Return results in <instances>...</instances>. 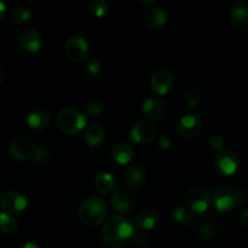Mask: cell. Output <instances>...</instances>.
I'll use <instances>...</instances> for the list:
<instances>
[{
    "label": "cell",
    "mask_w": 248,
    "mask_h": 248,
    "mask_svg": "<svg viewBox=\"0 0 248 248\" xmlns=\"http://www.w3.org/2000/svg\"><path fill=\"white\" fill-rule=\"evenodd\" d=\"M135 234L133 224L123 216H112L101 229V241L108 248H121L130 244Z\"/></svg>",
    "instance_id": "cell-1"
},
{
    "label": "cell",
    "mask_w": 248,
    "mask_h": 248,
    "mask_svg": "<svg viewBox=\"0 0 248 248\" xmlns=\"http://www.w3.org/2000/svg\"><path fill=\"white\" fill-rule=\"evenodd\" d=\"M107 213H108L107 203L97 196H91L84 200L78 208V217L80 222L89 227L101 224L107 217Z\"/></svg>",
    "instance_id": "cell-2"
},
{
    "label": "cell",
    "mask_w": 248,
    "mask_h": 248,
    "mask_svg": "<svg viewBox=\"0 0 248 248\" xmlns=\"http://www.w3.org/2000/svg\"><path fill=\"white\" fill-rule=\"evenodd\" d=\"M246 193L241 189H230L228 186H219L212 194L211 201L215 210L228 212L236 206L246 202Z\"/></svg>",
    "instance_id": "cell-3"
},
{
    "label": "cell",
    "mask_w": 248,
    "mask_h": 248,
    "mask_svg": "<svg viewBox=\"0 0 248 248\" xmlns=\"http://www.w3.org/2000/svg\"><path fill=\"white\" fill-rule=\"evenodd\" d=\"M56 124L62 132L67 135H74L82 131L87 125V119L84 114L78 109L65 108L56 116Z\"/></svg>",
    "instance_id": "cell-4"
},
{
    "label": "cell",
    "mask_w": 248,
    "mask_h": 248,
    "mask_svg": "<svg viewBox=\"0 0 248 248\" xmlns=\"http://www.w3.org/2000/svg\"><path fill=\"white\" fill-rule=\"evenodd\" d=\"M185 201L187 207L195 213H204L211 206V195L206 189L201 186H192L185 194Z\"/></svg>",
    "instance_id": "cell-5"
},
{
    "label": "cell",
    "mask_w": 248,
    "mask_h": 248,
    "mask_svg": "<svg viewBox=\"0 0 248 248\" xmlns=\"http://www.w3.org/2000/svg\"><path fill=\"white\" fill-rule=\"evenodd\" d=\"M65 55L67 56L71 62L79 63L83 62L88 57L89 45L88 41L80 35H72L67 39L63 46Z\"/></svg>",
    "instance_id": "cell-6"
},
{
    "label": "cell",
    "mask_w": 248,
    "mask_h": 248,
    "mask_svg": "<svg viewBox=\"0 0 248 248\" xmlns=\"http://www.w3.org/2000/svg\"><path fill=\"white\" fill-rule=\"evenodd\" d=\"M213 165L216 171L224 176H232L238 169V157L229 149H221L216 152L213 157Z\"/></svg>",
    "instance_id": "cell-7"
},
{
    "label": "cell",
    "mask_w": 248,
    "mask_h": 248,
    "mask_svg": "<svg viewBox=\"0 0 248 248\" xmlns=\"http://www.w3.org/2000/svg\"><path fill=\"white\" fill-rule=\"evenodd\" d=\"M36 150V145L32 138L26 136L16 137L9 145V153L14 159L23 161V160L33 157Z\"/></svg>",
    "instance_id": "cell-8"
},
{
    "label": "cell",
    "mask_w": 248,
    "mask_h": 248,
    "mask_svg": "<svg viewBox=\"0 0 248 248\" xmlns=\"http://www.w3.org/2000/svg\"><path fill=\"white\" fill-rule=\"evenodd\" d=\"M28 206V200L18 191H7L0 198V208L5 213H21Z\"/></svg>",
    "instance_id": "cell-9"
},
{
    "label": "cell",
    "mask_w": 248,
    "mask_h": 248,
    "mask_svg": "<svg viewBox=\"0 0 248 248\" xmlns=\"http://www.w3.org/2000/svg\"><path fill=\"white\" fill-rule=\"evenodd\" d=\"M173 82H174V78H173L172 72L167 68H158L151 75L150 86L153 92L163 96L169 92L173 86Z\"/></svg>",
    "instance_id": "cell-10"
},
{
    "label": "cell",
    "mask_w": 248,
    "mask_h": 248,
    "mask_svg": "<svg viewBox=\"0 0 248 248\" xmlns=\"http://www.w3.org/2000/svg\"><path fill=\"white\" fill-rule=\"evenodd\" d=\"M202 127H203V123L197 114H186L180 119L177 132L182 138L191 140L201 132Z\"/></svg>",
    "instance_id": "cell-11"
},
{
    "label": "cell",
    "mask_w": 248,
    "mask_h": 248,
    "mask_svg": "<svg viewBox=\"0 0 248 248\" xmlns=\"http://www.w3.org/2000/svg\"><path fill=\"white\" fill-rule=\"evenodd\" d=\"M157 136V128L150 121H138L130 130V138L140 144H148Z\"/></svg>",
    "instance_id": "cell-12"
},
{
    "label": "cell",
    "mask_w": 248,
    "mask_h": 248,
    "mask_svg": "<svg viewBox=\"0 0 248 248\" xmlns=\"http://www.w3.org/2000/svg\"><path fill=\"white\" fill-rule=\"evenodd\" d=\"M111 202L117 212L128 213L135 207V196L126 188H117L112 193Z\"/></svg>",
    "instance_id": "cell-13"
},
{
    "label": "cell",
    "mask_w": 248,
    "mask_h": 248,
    "mask_svg": "<svg viewBox=\"0 0 248 248\" xmlns=\"http://www.w3.org/2000/svg\"><path fill=\"white\" fill-rule=\"evenodd\" d=\"M17 41H18L19 46L28 52H36L43 46V39H41L40 33L32 27L22 29L17 36Z\"/></svg>",
    "instance_id": "cell-14"
},
{
    "label": "cell",
    "mask_w": 248,
    "mask_h": 248,
    "mask_svg": "<svg viewBox=\"0 0 248 248\" xmlns=\"http://www.w3.org/2000/svg\"><path fill=\"white\" fill-rule=\"evenodd\" d=\"M230 22L237 31H248V6L245 2L237 1L233 4L230 12Z\"/></svg>",
    "instance_id": "cell-15"
},
{
    "label": "cell",
    "mask_w": 248,
    "mask_h": 248,
    "mask_svg": "<svg viewBox=\"0 0 248 248\" xmlns=\"http://www.w3.org/2000/svg\"><path fill=\"white\" fill-rule=\"evenodd\" d=\"M141 18L151 29H160L167 23V15L159 7H146L141 14Z\"/></svg>",
    "instance_id": "cell-16"
},
{
    "label": "cell",
    "mask_w": 248,
    "mask_h": 248,
    "mask_svg": "<svg viewBox=\"0 0 248 248\" xmlns=\"http://www.w3.org/2000/svg\"><path fill=\"white\" fill-rule=\"evenodd\" d=\"M124 183L128 188L136 189L140 188L146 181V170L142 165L134 164L126 169L124 172Z\"/></svg>",
    "instance_id": "cell-17"
},
{
    "label": "cell",
    "mask_w": 248,
    "mask_h": 248,
    "mask_svg": "<svg viewBox=\"0 0 248 248\" xmlns=\"http://www.w3.org/2000/svg\"><path fill=\"white\" fill-rule=\"evenodd\" d=\"M192 225H194V229L197 232V235L206 240L214 239L219 234V229L216 227L215 222L211 217H207V216L196 218Z\"/></svg>",
    "instance_id": "cell-18"
},
{
    "label": "cell",
    "mask_w": 248,
    "mask_h": 248,
    "mask_svg": "<svg viewBox=\"0 0 248 248\" xmlns=\"http://www.w3.org/2000/svg\"><path fill=\"white\" fill-rule=\"evenodd\" d=\"M143 114L153 120H159L167 114V104L159 98H147L141 106Z\"/></svg>",
    "instance_id": "cell-19"
},
{
    "label": "cell",
    "mask_w": 248,
    "mask_h": 248,
    "mask_svg": "<svg viewBox=\"0 0 248 248\" xmlns=\"http://www.w3.org/2000/svg\"><path fill=\"white\" fill-rule=\"evenodd\" d=\"M111 156L117 164L126 165L133 160L134 149L129 143L118 142L112 147Z\"/></svg>",
    "instance_id": "cell-20"
},
{
    "label": "cell",
    "mask_w": 248,
    "mask_h": 248,
    "mask_svg": "<svg viewBox=\"0 0 248 248\" xmlns=\"http://www.w3.org/2000/svg\"><path fill=\"white\" fill-rule=\"evenodd\" d=\"M51 120L50 114L43 109L33 110L27 116V125L34 131H43L49 126Z\"/></svg>",
    "instance_id": "cell-21"
},
{
    "label": "cell",
    "mask_w": 248,
    "mask_h": 248,
    "mask_svg": "<svg viewBox=\"0 0 248 248\" xmlns=\"http://www.w3.org/2000/svg\"><path fill=\"white\" fill-rule=\"evenodd\" d=\"M159 222V216L153 210H143L136 216L135 225L143 232L152 230Z\"/></svg>",
    "instance_id": "cell-22"
},
{
    "label": "cell",
    "mask_w": 248,
    "mask_h": 248,
    "mask_svg": "<svg viewBox=\"0 0 248 248\" xmlns=\"http://www.w3.org/2000/svg\"><path fill=\"white\" fill-rule=\"evenodd\" d=\"M85 140L90 147H99L105 140V130L100 124L92 123L85 130Z\"/></svg>",
    "instance_id": "cell-23"
},
{
    "label": "cell",
    "mask_w": 248,
    "mask_h": 248,
    "mask_svg": "<svg viewBox=\"0 0 248 248\" xmlns=\"http://www.w3.org/2000/svg\"><path fill=\"white\" fill-rule=\"evenodd\" d=\"M95 188L100 194H108L113 189L114 183H116V178L111 172H100L96 177H95Z\"/></svg>",
    "instance_id": "cell-24"
},
{
    "label": "cell",
    "mask_w": 248,
    "mask_h": 248,
    "mask_svg": "<svg viewBox=\"0 0 248 248\" xmlns=\"http://www.w3.org/2000/svg\"><path fill=\"white\" fill-rule=\"evenodd\" d=\"M173 217L180 224H194L196 220V213L187 206H177L174 211H173Z\"/></svg>",
    "instance_id": "cell-25"
},
{
    "label": "cell",
    "mask_w": 248,
    "mask_h": 248,
    "mask_svg": "<svg viewBox=\"0 0 248 248\" xmlns=\"http://www.w3.org/2000/svg\"><path fill=\"white\" fill-rule=\"evenodd\" d=\"M32 17V12L28 7L26 6H16L10 14V18L14 23L23 24L28 22Z\"/></svg>",
    "instance_id": "cell-26"
},
{
    "label": "cell",
    "mask_w": 248,
    "mask_h": 248,
    "mask_svg": "<svg viewBox=\"0 0 248 248\" xmlns=\"http://www.w3.org/2000/svg\"><path fill=\"white\" fill-rule=\"evenodd\" d=\"M17 220L7 213H0V230L5 234H12L17 230Z\"/></svg>",
    "instance_id": "cell-27"
},
{
    "label": "cell",
    "mask_w": 248,
    "mask_h": 248,
    "mask_svg": "<svg viewBox=\"0 0 248 248\" xmlns=\"http://www.w3.org/2000/svg\"><path fill=\"white\" fill-rule=\"evenodd\" d=\"M88 10L95 17H102L107 14L108 4L106 0H91L88 5Z\"/></svg>",
    "instance_id": "cell-28"
},
{
    "label": "cell",
    "mask_w": 248,
    "mask_h": 248,
    "mask_svg": "<svg viewBox=\"0 0 248 248\" xmlns=\"http://www.w3.org/2000/svg\"><path fill=\"white\" fill-rule=\"evenodd\" d=\"M185 98H186V103L189 104L190 108H196L202 102V93L199 92V90L190 87L185 93Z\"/></svg>",
    "instance_id": "cell-29"
},
{
    "label": "cell",
    "mask_w": 248,
    "mask_h": 248,
    "mask_svg": "<svg viewBox=\"0 0 248 248\" xmlns=\"http://www.w3.org/2000/svg\"><path fill=\"white\" fill-rule=\"evenodd\" d=\"M102 111H104V106L97 99H91V101H89L85 104V113L88 115L92 116V118L100 116L102 114Z\"/></svg>",
    "instance_id": "cell-30"
},
{
    "label": "cell",
    "mask_w": 248,
    "mask_h": 248,
    "mask_svg": "<svg viewBox=\"0 0 248 248\" xmlns=\"http://www.w3.org/2000/svg\"><path fill=\"white\" fill-rule=\"evenodd\" d=\"M50 157H51V153L48 148L43 147V145L36 147L35 153H34L33 155V160L36 162V164H40V165L46 164V162L50 160Z\"/></svg>",
    "instance_id": "cell-31"
},
{
    "label": "cell",
    "mask_w": 248,
    "mask_h": 248,
    "mask_svg": "<svg viewBox=\"0 0 248 248\" xmlns=\"http://www.w3.org/2000/svg\"><path fill=\"white\" fill-rule=\"evenodd\" d=\"M130 244L138 248H145L150 245V239H148L147 235L143 234V232H135L134 236L131 237Z\"/></svg>",
    "instance_id": "cell-32"
},
{
    "label": "cell",
    "mask_w": 248,
    "mask_h": 248,
    "mask_svg": "<svg viewBox=\"0 0 248 248\" xmlns=\"http://www.w3.org/2000/svg\"><path fill=\"white\" fill-rule=\"evenodd\" d=\"M224 144H225V140L223 138V136L213 135L209 138V145H211L212 149L216 150V152L224 149Z\"/></svg>",
    "instance_id": "cell-33"
},
{
    "label": "cell",
    "mask_w": 248,
    "mask_h": 248,
    "mask_svg": "<svg viewBox=\"0 0 248 248\" xmlns=\"http://www.w3.org/2000/svg\"><path fill=\"white\" fill-rule=\"evenodd\" d=\"M85 69L91 75H95L101 69V64H100V62L97 60H89L85 63Z\"/></svg>",
    "instance_id": "cell-34"
},
{
    "label": "cell",
    "mask_w": 248,
    "mask_h": 248,
    "mask_svg": "<svg viewBox=\"0 0 248 248\" xmlns=\"http://www.w3.org/2000/svg\"><path fill=\"white\" fill-rule=\"evenodd\" d=\"M170 144H172V142H170V140L167 136H162V137L158 140V147H159L160 149H168V148L170 147Z\"/></svg>",
    "instance_id": "cell-35"
},
{
    "label": "cell",
    "mask_w": 248,
    "mask_h": 248,
    "mask_svg": "<svg viewBox=\"0 0 248 248\" xmlns=\"http://www.w3.org/2000/svg\"><path fill=\"white\" fill-rule=\"evenodd\" d=\"M240 223L243 227L248 228V210H245L240 216Z\"/></svg>",
    "instance_id": "cell-36"
},
{
    "label": "cell",
    "mask_w": 248,
    "mask_h": 248,
    "mask_svg": "<svg viewBox=\"0 0 248 248\" xmlns=\"http://www.w3.org/2000/svg\"><path fill=\"white\" fill-rule=\"evenodd\" d=\"M5 12H6V6L2 1H0V21L5 17Z\"/></svg>",
    "instance_id": "cell-37"
},
{
    "label": "cell",
    "mask_w": 248,
    "mask_h": 248,
    "mask_svg": "<svg viewBox=\"0 0 248 248\" xmlns=\"http://www.w3.org/2000/svg\"><path fill=\"white\" fill-rule=\"evenodd\" d=\"M19 248H39V247H38V245H35L34 242L28 241V242H26V244L22 245V246Z\"/></svg>",
    "instance_id": "cell-38"
},
{
    "label": "cell",
    "mask_w": 248,
    "mask_h": 248,
    "mask_svg": "<svg viewBox=\"0 0 248 248\" xmlns=\"http://www.w3.org/2000/svg\"><path fill=\"white\" fill-rule=\"evenodd\" d=\"M5 80V70L0 67V84Z\"/></svg>",
    "instance_id": "cell-39"
},
{
    "label": "cell",
    "mask_w": 248,
    "mask_h": 248,
    "mask_svg": "<svg viewBox=\"0 0 248 248\" xmlns=\"http://www.w3.org/2000/svg\"><path fill=\"white\" fill-rule=\"evenodd\" d=\"M0 248H2V247H0Z\"/></svg>",
    "instance_id": "cell-40"
}]
</instances>
